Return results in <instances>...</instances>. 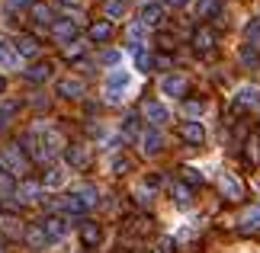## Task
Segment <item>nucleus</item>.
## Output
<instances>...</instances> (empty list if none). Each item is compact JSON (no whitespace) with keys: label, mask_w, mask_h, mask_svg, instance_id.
<instances>
[{"label":"nucleus","mask_w":260,"mask_h":253,"mask_svg":"<svg viewBox=\"0 0 260 253\" xmlns=\"http://www.w3.org/2000/svg\"><path fill=\"white\" fill-rule=\"evenodd\" d=\"M135 87V74L128 67H113L109 74L103 77V96L106 103H122V99L132 93Z\"/></svg>","instance_id":"nucleus-1"},{"label":"nucleus","mask_w":260,"mask_h":253,"mask_svg":"<svg viewBox=\"0 0 260 253\" xmlns=\"http://www.w3.org/2000/svg\"><path fill=\"white\" fill-rule=\"evenodd\" d=\"M138 23L148 26V29L161 26L164 23V0H145L142 10H138Z\"/></svg>","instance_id":"nucleus-2"},{"label":"nucleus","mask_w":260,"mask_h":253,"mask_svg":"<svg viewBox=\"0 0 260 253\" xmlns=\"http://www.w3.org/2000/svg\"><path fill=\"white\" fill-rule=\"evenodd\" d=\"M142 116L148 119V125H154V128H161L171 122V113H167V106L161 103V99H145L142 103Z\"/></svg>","instance_id":"nucleus-3"},{"label":"nucleus","mask_w":260,"mask_h":253,"mask_svg":"<svg viewBox=\"0 0 260 253\" xmlns=\"http://www.w3.org/2000/svg\"><path fill=\"white\" fill-rule=\"evenodd\" d=\"M4 167H7V173H13V176H19L23 173V170L29 167V157L23 154V148H16V144H10L7 151H4Z\"/></svg>","instance_id":"nucleus-4"},{"label":"nucleus","mask_w":260,"mask_h":253,"mask_svg":"<svg viewBox=\"0 0 260 253\" xmlns=\"http://www.w3.org/2000/svg\"><path fill=\"white\" fill-rule=\"evenodd\" d=\"M180 138L186 141V144H206V125L199 122V119H186V122H180Z\"/></svg>","instance_id":"nucleus-5"},{"label":"nucleus","mask_w":260,"mask_h":253,"mask_svg":"<svg viewBox=\"0 0 260 253\" xmlns=\"http://www.w3.org/2000/svg\"><path fill=\"white\" fill-rule=\"evenodd\" d=\"M55 208H61V211H68V215H87L90 208V202L84 199V192H71V196H64V199H58L55 202Z\"/></svg>","instance_id":"nucleus-6"},{"label":"nucleus","mask_w":260,"mask_h":253,"mask_svg":"<svg viewBox=\"0 0 260 253\" xmlns=\"http://www.w3.org/2000/svg\"><path fill=\"white\" fill-rule=\"evenodd\" d=\"M52 35L58 39V42H64V45L77 42V19H71V16L55 19V23H52Z\"/></svg>","instance_id":"nucleus-7"},{"label":"nucleus","mask_w":260,"mask_h":253,"mask_svg":"<svg viewBox=\"0 0 260 253\" xmlns=\"http://www.w3.org/2000/svg\"><path fill=\"white\" fill-rule=\"evenodd\" d=\"M218 186H222V192H225V199H228V202H238V199L244 196L241 179H238L232 170H222V176H218Z\"/></svg>","instance_id":"nucleus-8"},{"label":"nucleus","mask_w":260,"mask_h":253,"mask_svg":"<svg viewBox=\"0 0 260 253\" xmlns=\"http://www.w3.org/2000/svg\"><path fill=\"white\" fill-rule=\"evenodd\" d=\"M161 93L167 99H180V96L186 93V77L183 74H167V77H161Z\"/></svg>","instance_id":"nucleus-9"},{"label":"nucleus","mask_w":260,"mask_h":253,"mask_svg":"<svg viewBox=\"0 0 260 253\" xmlns=\"http://www.w3.org/2000/svg\"><path fill=\"white\" fill-rule=\"evenodd\" d=\"M138 141H142L145 154H161V148H164V135H161V128H154V125H148Z\"/></svg>","instance_id":"nucleus-10"},{"label":"nucleus","mask_w":260,"mask_h":253,"mask_svg":"<svg viewBox=\"0 0 260 253\" xmlns=\"http://www.w3.org/2000/svg\"><path fill=\"white\" fill-rule=\"evenodd\" d=\"M58 90V96H64V99H81L84 96V80L81 77H61L55 84Z\"/></svg>","instance_id":"nucleus-11"},{"label":"nucleus","mask_w":260,"mask_h":253,"mask_svg":"<svg viewBox=\"0 0 260 253\" xmlns=\"http://www.w3.org/2000/svg\"><path fill=\"white\" fill-rule=\"evenodd\" d=\"M42 231H45L48 240H61V237L68 234V221L58 218V215H48V218L42 221Z\"/></svg>","instance_id":"nucleus-12"},{"label":"nucleus","mask_w":260,"mask_h":253,"mask_svg":"<svg viewBox=\"0 0 260 253\" xmlns=\"http://www.w3.org/2000/svg\"><path fill=\"white\" fill-rule=\"evenodd\" d=\"M235 103L241 106V109H257V106H260V87H251V84H244L241 90H238Z\"/></svg>","instance_id":"nucleus-13"},{"label":"nucleus","mask_w":260,"mask_h":253,"mask_svg":"<svg viewBox=\"0 0 260 253\" xmlns=\"http://www.w3.org/2000/svg\"><path fill=\"white\" fill-rule=\"evenodd\" d=\"M19 61H23V58L16 55V48L10 45L7 39H0V70H16Z\"/></svg>","instance_id":"nucleus-14"},{"label":"nucleus","mask_w":260,"mask_h":253,"mask_svg":"<svg viewBox=\"0 0 260 253\" xmlns=\"http://www.w3.org/2000/svg\"><path fill=\"white\" fill-rule=\"evenodd\" d=\"M64 157H68V164H71L74 170H84L87 164H90V151H87V144H71L64 151Z\"/></svg>","instance_id":"nucleus-15"},{"label":"nucleus","mask_w":260,"mask_h":253,"mask_svg":"<svg viewBox=\"0 0 260 253\" xmlns=\"http://www.w3.org/2000/svg\"><path fill=\"white\" fill-rule=\"evenodd\" d=\"M13 48H16L19 58H39V42H36L32 35H19L16 42H13Z\"/></svg>","instance_id":"nucleus-16"},{"label":"nucleus","mask_w":260,"mask_h":253,"mask_svg":"<svg viewBox=\"0 0 260 253\" xmlns=\"http://www.w3.org/2000/svg\"><path fill=\"white\" fill-rule=\"evenodd\" d=\"M23 77H26V80H32V84H42V80L52 77V64H48V61H36L32 67H26V70H23Z\"/></svg>","instance_id":"nucleus-17"},{"label":"nucleus","mask_w":260,"mask_h":253,"mask_svg":"<svg viewBox=\"0 0 260 253\" xmlns=\"http://www.w3.org/2000/svg\"><path fill=\"white\" fill-rule=\"evenodd\" d=\"M100 237H103V231H100L96 221H84V225H81V244L84 247H96Z\"/></svg>","instance_id":"nucleus-18"},{"label":"nucleus","mask_w":260,"mask_h":253,"mask_svg":"<svg viewBox=\"0 0 260 253\" xmlns=\"http://www.w3.org/2000/svg\"><path fill=\"white\" fill-rule=\"evenodd\" d=\"M193 45H196V52H209V48L215 45V32L209 26H199L193 32Z\"/></svg>","instance_id":"nucleus-19"},{"label":"nucleus","mask_w":260,"mask_h":253,"mask_svg":"<svg viewBox=\"0 0 260 253\" xmlns=\"http://www.w3.org/2000/svg\"><path fill=\"white\" fill-rule=\"evenodd\" d=\"M132 58H135V67L142 70V74H148V70H154V55L148 52L145 45H138V48H132Z\"/></svg>","instance_id":"nucleus-20"},{"label":"nucleus","mask_w":260,"mask_h":253,"mask_svg":"<svg viewBox=\"0 0 260 253\" xmlns=\"http://www.w3.org/2000/svg\"><path fill=\"white\" fill-rule=\"evenodd\" d=\"M171 199L177 202L180 208H189V205H193V189H189L186 183H174L171 186Z\"/></svg>","instance_id":"nucleus-21"},{"label":"nucleus","mask_w":260,"mask_h":253,"mask_svg":"<svg viewBox=\"0 0 260 253\" xmlns=\"http://www.w3.org/2000/svg\"><path fill=\"white\" fill-rule=\"evenodd\" d=\"M39 192H42L39 183H23V186H16V199L23 205H32V202H39Z\"/></svg>","instance_id":"nucleus-22"},{"label":"nucleus","mask_w":260,"mask_h":253,"mask_svg":"<svg viewBox=\"0 0 260 253\" xmlns=\"http://www.w3.org/2000/svg\"><path fill=\"white\" fill-rule=\"evenodd\" d=\"M90 42H106L109 35H113V23H109V19H100V23H93L90 26Z\"/></svg>","instance_id":"nucleus-23"},{"label":"nucleus","mask_w":260,"mask_h":253,"mask_svg":"<svg viewBox=\"0 0 260 253\" xmlns=\"http://www.w3.org/2000/svg\"><path fill=\"white\" fill-rule=\"evenodd\" d=\"M96 61L103 64V67H122V52H119V48H103V52L96 55Z\"/></svg>","instance_id":"nucleus-24"},{"label":"nucleus","mask_w":260,"mask_h":253,"mask_svg":"<svg viewBox=\"0 0 260 253\" xmlns=\"http://www.w3.org/2000/svg\"><path fill=\"white\" fill-rule=\"evenodd\" d=\"M26 244H29V247H36V250L48 244V237H45L42 225H32V228H26Z\"/></svg>","instance_id":"nucleus-25"},{"label":"nucleus","mask_w":260,"mask_h":253,"mask_svg":"<svg viewBox=\"0 0 260 253\" xmlns=\"http://www.w3.org/2000/svg\"><path fill=\"white\" fill-rule=\"evenodd\" d=\"M64 179H68L64 167H52V170L45 173V189H61V186H64Z\"/></svg>","instance_id":"nucleus-26"},{"label":"nucleus","mask_w":260,"mask_h":253,"mask_svg":"<svg viewBox=\"0 0 260 253\" xmlns=\"http://www.w3.org/2000/svg\"><path fill=\"white\" fill-rule=\"evenodd\" d=\"M29 13H32V19H36L39 26H52L55 23V19H52V7H45V4H36Z\"/></svg>","instance_id":"nucleus-27"},{"label":"nucleus","mask_w":260,"mask_h":253,"mask_svg":"<svg viewBox=\"0 0 260 253\" xmlns=\"http://www.w3.org/2000/svg\"><path fill=\"white\" fill-rule=\"evenodd\" d=\"M103 13H106V19L113 23V19H119L125 13V0H103Z\"/></svg>","instance_id":"nucleus-28"},{"label":"nucleus","mask_w":260,"mask_h":253,"mask_svg":"<svg viewBox=\"0 0 260 253\" xmlns=\"http://www.w3.org/2000/svg\"><path fill=\"white\" fill-rule=\"evenodd\" d=\"M241 228H244V231H260V205H254V208H247V211H244Z\"/></svg>","instance_id":"nucleus-29"},{"label":"nucleus","mask_w":260,"mask_h":253,"mask_svg":"<svg viewBox=\"0 0 260 253\" xmlns=\"http://www.w3.org/2000/svg\"><path fill=\"white\" fill-rule=\"evenodd\" d=\"M32 7H36L32 0H7V4H4V10H7L10 16H13V13H23V10H32Z\"/></svg>","instance_id":"nucleus-30"},{"label":"nucleus","mask_w":260,"mask_h":253,"mask_svg":"<svg viewBox=\"0 0 260 253\" xmlns=\"http://www.w3.org/2000/svg\"><path fill=\"white\" fill-rule=\"evenodd\" d=\"M19 205H23V202H19V199L0 196V215H16V211H19Z\"/></svg>","instance_id":"nucleus-31"},{"label":"nucleus","mask_w":260,"mask_h":253,"mask_svg":"<svg viewBox=\"0 0 260 253\" xmlns=\"http://www.w3.org/2000/svg\"><path fill=\"white\" fill-rule=\"evenodd\" d=\"M109 170H113V173H128V170H132V160H128L125 154H122V157L116 154L113 160H109Z\"/></svg>","instance_id":"nucleus-32"},{"label":"nucleus","mask_w":260,"mask_h":253,"mask_svg":"<svg viewBox=\"0 0 260 253\" xmlns=\"http://www.w3.org/2000/svg\"><path fill=\"white\" fill-rule=\"evenodd\" d=\"M145 29H148V26H142V23H132V26H128V42H132V48H138V45H142V39H145Z\"/></svg>","instance_id":"nucleus-33"},{"label":"nucleus","mask_w":260,"mask_h":253,"mask_svg":"<svg viewBox=\"0 0 260 253\" xmlns=\"http://www.w3.org/2000/svg\"><path fill=\"white\" fill-rule=\"evenodd\" d=\"M196 13H199V16H215V13H218V0H199Z\"/></svg>","instance_id":"nucleus-34"},{"label":"nucleus","mask_w":260,"mask_h":253,"mask_svg":"<svg viewBox=\"0 0 260 253\" xmlns=\"http://www.w3.org/2000/svg\"><path fill=\"white\" fill-rule=\"evenodd\" d=\"M64 58H68V61H81V58H84V45L81 42L64 45Z\"/></svg>","instance_id":"nucleus-35"},{"label":"nucleus","mask_w":260,"mask_h":253,"mask_svg":"<svg viewBox=\"0 0 260 253\" xmlns=\"http://www.w3.org/2000/svg\"><path fill=\"white\" fill-rule=\"evenodd\" d=\"M241 61H244V64H257V61H260L257 45H244V48H241Z\"/></svg>","instance_id":"nucleus-36"},{"label":"nucleus","mask_w":260,"mask_h":253,"mask_svg":"<svg viewBox=\"0 0 260 253\" xmlns=\"http://www.w3.org/2000/svg\"><path fill=\"white\" fill-rule=\"evenodd\" d=\"M183 109H186V116H203L206 113V103H203V99H189Z\"/></svg>","instance_id":"nucleus-37"},{"label":"nucleus","mask_w":260,"mask_h":253,"mask_svg":"<svg viewBox=\"0 0 260 253\" xmlns=\"http://www.w3.org/2000/svg\"><path fill=\"white\" fill-rule=\"evenodd\" d=\"M183 179H186V186H189V183H203V170H196V167H183Z\"/></svg>","instance_id":"nucleus-38"},{"label":"nucleus","mask_w":260,"mask_h":253,"mask_svg":"<svg viewBox=\"0 0 260 253\" xmlns=\"http://www.w3.org/2000/svg\"><path fill=\"white\" fill-rule=\"evenodd\" d=\"M154 253H174V244H171V240H161V244L154 247Z\"/></svg>","instance_id":"nucleus-39"},{"label":"nucleus","mask_w":260,"mask_h":253,"mask_svg":"<svg viewBox=\"0 0 260 253\" xmlns=\"http://www.w3.org/2000/svg\"><path fill=\"white\" fill-rule=\"evenodd\" d=\"M154 67H157V70H164V67H171V58H167V55H161V58H154Z\"/></svg>","instance_id":"nucleus-40"},{"label":"nucleus","mask_w":260,"mask_h":253,"mask_svg":"<svg viewBox=\"0 0 260 253\" xmlns=\"http://www.w3.org/2000/svg\"><path fill=\"white\" fill-rule=\"evenodd\" d=\"M171 7H177V10H183V7H189V0H167Z\"/></svg>","instance_id":"nucleus-41"},{"label":"nucleus","mask_w":260,"mask_h":253,"mask_svg":"<svg viewBox=\"0 0 260 253\" xmlns=\"http://www.w3.org/2000/svg\"><path fill=\"white\" fill-rule=\"evenodd\" d=\"M4 90H7V77L0 74V96H4Z\"/></svg>","instance_id":"nucleus-42"},{"label":"nucleus","mask_w":260,"mask_h":253,"mask_svg":"<svg viewBox=\"0 0 260 253\" xmlns=\"http://www.w3.org/2000/svg\"><path fill=\"white\" fill-rule=\"evenodd\" d=\"M4 125H7V116H4V113H0V131H4Z\"/></svg>","instance_id":"nucleus-43"},{"label":"nucleus","mask_w":260,"mask_h":253,"mask_svg":"<svg viewBox=\"0 0 260 253\" xmlns=\"http://www.w3.org/2000/svg\"><path fill=\"white\" fill-rule=\"evenodd\" d=\"M7 173V167H4V160H0V176H4Z\"/></svg>","instance_id":"nucleus-44"},{"label":"nucleus","mask_w":260,"mask_h":253,"mask_svg":"<svg viewBox=\"0 0 260 253\" xmlns=\"http://www.w3.org/2000/svg\"><path fill=\"white\" fill-rule=\"evenodd\" d=\"M0 253H7V250H4V244H0Z\"/></svg>","instance_id":"nucleus-45"}]
</instances>
